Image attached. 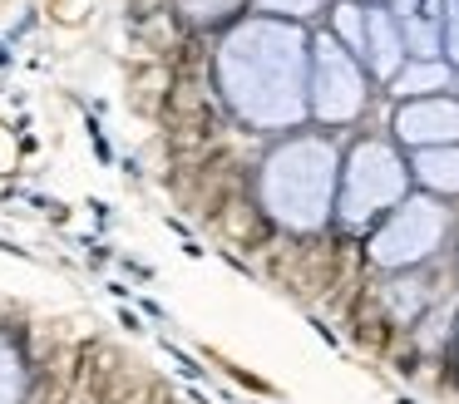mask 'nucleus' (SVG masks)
<instances>
[{"instance_id":"nucleus-12","label":"nucleus","mask_w":459,"mask_h":404,"mask_svg":"<svg viewBox=\"0 0 459 404\" xmlns=\"http://www.w3.org/2000/svg\"><path fill=\"white\" fill-rule=\"evenodd\" d=\"M331 0H257V10L262 15H272V20H311V15H321Z\"/></svg>"},{"instance_id":"nucleus-4","label":"nucleus","mask_w":459,"mask_h":404,"mask_svg":"<svg viewBox=\"0 0 459 404\" xmlns=\"http://www.w3.org/2000/svg\"><path fill=\"white\" fill-rule=\"evenodd\" d=\"M449 236V207L429 193H410L376 222L366 242V256L385 271H410V266L429 262Z\"/></svg>"},{"instance_id":"nucleus-3","label":"nucleus","mask_w":459,"mask_h":404,"mask_svg":"<svg viewBox=\"0 0 459 404\" xmlns=\"http://www.w3.org/2000/svg\"><path fill=\"white\" fill-rule=\"evenodd\" d=\"M410 163L390 138H360L341 158V183H336V217L341 227H370L390 212L395 202L410 197Z\"/></svg>"},{"instance_id":"nucleus-5","label":"nucleus","mask_w":459,"mask_h":404,"mask_svg":"<svg viewBox=\"0 0 459 404\" xmlns=\"http://www.w3.org/2000/svg\"><path fill=\"white\" fill-rule=\"evenodd\" d=\"M370 79L366 64L341 45L336 35H311V69H307V118L341 128L366 114Z\"/></svg>"},{"instance_id":"nucleus-13","label":"nucleus","mask_w":459,"mask_h":404,"mask_svg":"<svg viewBox=\"0 0 459 404\" xmlns=\"http://www.w3.org/2000/svg\"><path fill=\"white\" fill-rule=\"evenodd\" d=\"M242 10V0H183V15L193 25H218V20H232Z\"/></svg>"},{"instance_id":"nucleus-8","label":"nucleus","mask_w":459,"mask_h":404,"mask_svg":"<svg viewBox=\"0 0 459 404\" xmlns=\"http://www.w3.org/2000/svg\"><path fill=\"white\" fill-rule=\"evenodd\" d=\"M410 163V183L429 197H459V143H445V148H415L405 158Z\"/></svg>"},{"instance_id":"nucleus-10","label":"nucleus","mask_w":459,"mask_h":404,"mask_svg":"<svg viewBox=\"0 0 459 404\" xmlns=\"http://www.w3.org/2000/svg\"><path fill=\"white\" fill-rule=\"evenodd\" d=\"M25 360L15 350V340L0 331V404H25Z\"/></svg>"},{"instance_id":"nucleus-15","label":"nucleus","mask_w":459,"mask_h":404,"mask_svg":"<svg viewBox=\"0 0 459 404\" xmlns=\"http://www.w3.org/2000/svg\"><path fill=\"white\" fill-rule=\"evenodd\" d=\"M360 5H395V0H360Z\"/></svg>"},{"instance_id":"nucleus-7","label":"nucleus","mask_w":459,"mask_h":404,"mask_svg":"<svg viewBox=\"0 0 459 404\" xmlns=\"http://www.w3.org/2000/svg\"><path fill=\"white\" fill-rule=\"evenodd\" d=\"M405 59L410 55H405V39H400L395 10L390 5H366V45H360V64H366L380 84H390Z\"/></svg>"},{"instance_id":"nucleus-1","label":"nucleus","mask_w":459,"mask_h":404,"mask_svg":"<svg viewBox=\"0 0 459 404\" xmlns=\"http://www.w3.org/2000/svg\"><path fill=\"white\" fill-rule=\"evenodd\" d=\"M307 69L311 35L297 20L272 15L238 20L212 55V74L228 108L262 133H287L307 124Z\"/></svg>"},{"instance_id":"nucleus-14","label":"nucleus","mask_w":459,"mask_h":404,"mask_svg":"<svg viewBox=\"0 0 459 404\" xmlns=\"http://www.w3.org/2000/svg\"><path fill=\"white\" fill-rule=\"evenodd\" d=\"M439 55L449 69H459V0H445V25H439Z\"/></svg>"},{"instance_id":"nucleus-9","label":"nucleus","mask_w":459,"mask_h":404,"mask_svg":"<svg viewBox=\"0 0 459 404\" xmlns=\"http://www.w3.org/2000/svg\"><path fill=\"white\" fill-rule=\"evenodd\" d=\"M455 84V69L445 59H405L400 74L390 79V94L395 99H429V94H445Z\"/></svg>"},{"instance_id":"nucleus-2","label":"nucleus","mask_w":459,"mask_h":404,"mask_svg":"<svg viewBox=\"0 0 459 404\" xmlns=\"http://www.w3.org/2000/svg\"><path fill=\"white\" fill-rule=\"evenodd\" d=\"M341 153L326 133H291L262 158L257 197L262 212L287 232H321L336 217Z\"/></svg>"},{"instance_id":"nucleus-11","label":"nucleus","mask_w":459,"mask_h":404,"mask_svg":"<svg viewBox=\"0 0 459 404\" xmlns=\"http://www.w3.org/2000/svg\"><path fill=\"white\" fill-rule=\"evenodd\" d=\"M331 35L360 59V45H366V5H360V0H346V5L331 10Z\"/></svg>"},{"instance_id":"nucleus-6","label":"nucleus","mask_w":459,"mask_h":404,"mask_svg":"<svg viewBox=\"0 0 459 404\" xmlns=\"http://www.w3.org/2000/svg\"><path fill=\"white\" fill-rule=\"evenodd\" d=\"M395 143L415 148H445L459 143V99L455 94H429V99H400L395 108Z\"/></svg>"}]
</instances>
